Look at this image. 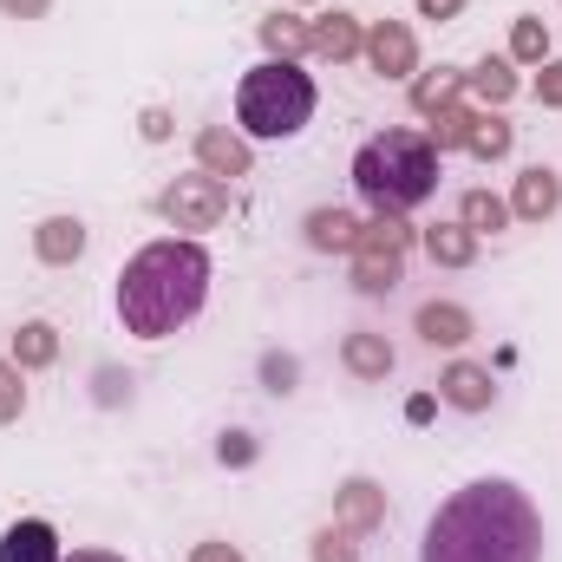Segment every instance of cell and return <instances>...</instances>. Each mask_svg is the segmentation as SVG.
I'll list each match as a JSON object with an SVG mask.
<instances>
[{
    "label": "cell",
    "mask_w": 562,
    "mask_h": 562,
    "mask_svg": "<svg viewBox=\"0 0 562 562\" xmlns=\"http://www.w3.org/2000/svg\"><path fill=\"white\" fill-rule=\"evenodd\" d=\"M458 223L484 243V236H497V229L510 223V203H504L497 190H464V196H458Z\"/></svg>",
    "instance_id": "cb8c5ba5"
},
{
    "label": "cell",
    "mask_w": 562,
    "mask_h": 562,
    "mask_svg": "<svg viewBox=\"0 0 562 562\" xmlns=\"http://www.w3.org/2000/svg\"><path fill=\"white\" fill-rule=\"evenodd\" d=\"M400 281H406V249H393V243H380V236L360 229V249H353V288H360V294H393Z\"/></svg>",
    "instance_id": "30bf717a"
},
{
    "label": "cell",
    "mask_w": 562,
    "mask_h": 562,
    "mask_svg": "<svg viewBox=\"0 0 562 562\" xmlns=\"http://www.w3.org/2000/svg\"><path fill=\"white\" fill-rule=\"evenodd\" d=\"M464 7H471V0H419V20H438V26H445V20H458Z\"/></svg>",
    "instance_id": "d590c367"
},
{
    "label": "cell",
    "mask_w": 562,
    "mask_h": 562,
    "mask_svg": "<svg viewBox=\"0 0 562 562\" xmlns=\"http://www.w3.org/2000/svg\"><path fill=\"white\" fill-rule=\"evenodd\" d=\"M353 190L373 203V216H406L438 196V150L425 132H380L353 150Z\"/></svg>",
    "instance_id": "3957f363"
},
{
    "label": "cell",
    "mask_w": 562,
    "mask_h": 562,
    "mask_svg": "<svg viewBox=\"0 0 562 562\" xmlns=\"http://www.w3.org/2000/svg\"><path fill=\"white\" fill-rule=\"evenodd\" d=\"M157 216H164L170 229H183V236H203V229H216V223L229 216V183L210 177V170L177 177V183L157 190Z\"/></svg>",
    "instance_id": "5b68a950"
},
{
    "label": "cell",
    "mask_w": 562,
    "mask_h": 562,
    "mask_svg": "<svg viewBox=\"0 0 562 562\" xmlns=\"http://www.w3.org/2000/svg\"><path fill=\"white\" fill-rule=\"evenodd\" d=\"M464 92H471L477 112H504L517 99V66L510 59H477V66H464Z\"/></svg>",
    "instance_id": "2e32d148"
},
{
    "label": "cell",
    "mask_w": 562,
    "mask_h": 562,
    "mask_svg": "<svg viewBox=\"0 0 562 562\" xmlns=\"http://www.w3.org/2000/svg\"><path fill=\"white\" fill-rule=\"evenodd\" d=\"M334 524L353 530V537H373V530L386 524V491H380L373 477H347V484L334 491Z\"/></svg>",
    "instance_id": "7c38bea8"
},
{
    "label": "cell",
    "mask_w": 562,
    "mask_h": 562,
    "mask_svg": "<svg viewBox=\"0 0 562 562\" xmlns=\"http://www.w3.org/2000/svg\"><path fill=\"white\" fill-rule=\"evenodd\" d=\"M360 59H367L380 79H413V72H419V33H413L406 20H373Z\"/></svg>",
    "instance_id": "8992f818"
},
{
    "label": "cell",
    "mask_w": 562,
    "mask_h": 562,
    "mask_svg": "<svg viewBox=\"0 0 562 562\" xmlns=\"http://www.w3.org/2000/svg\"><path fill=\"white\" fill-rule=\"evenodd\" d=\"M419 562H543V517L510 477H477L431 510Z\"/></svg>",
    "instance_id": "6da1fadb"
},
{
    "label": "cell",
    "mask_w": 562,
    "mask_h": 562,
    "mask_svg": "<svg viewBox=\"0 0 562 562\" xmlns=\"http://www.w3.org/2000/svg\"><path fill=\"white\" fill-rule=\"evenodd\" d=\"M307 562H360V537H353V530H340V524H327V530H314Z\"/></svg>",
    "instance_id": "4316f807"
},
{
    "label": "cell",
    "mask_w": 562,
    "mask_h": 562,
    "mask_svg": "<svg viewBox=\"0 0 562 562\" xmlns=\"http://www.w3.org/2000/svg\"><path fill=\"white\" fill-rule=\"evenodd\" d=\"M543 59H550V26L537 13H517V26H510V66H543Z\"/></svg>",
    "instance_id": "484cf974"
},
{
    "label": "cell",
    "mask_w": 562,
    "mask_h": 562,
    "mask_svg": "<svg viewBox=\"0 0 562 562\" xmlns=\"http://www.w3.org/2000/svg\"><path fill=\"white\" fill-rule=\"evenodd\" d=\"M59 530L46 524V517H20V524H7V537H0V562H59Z\"/></svg>",
    "instance_id": "9a60e30c"
},
{
    "label": "cell",
    "mask_w": 562,
    "mask_h": 562,
    "mask_svg": "<svg viewBox=\"0 0 562 562\" xmlns=\"http://www.w3.org/2000/svg\"><path fill=\"white\" fill-rule=\"evenodd\" d=\"M438 400H445L451 413H491V406H497V380H491V367H477V360H451V367L438 373Z\"/></svg>",
    "instance_id": "ba28073f"
},
{
    "label": "cell",
    "mask_w": 562,
    "mask_h": 562,
    "mask_svg": "<svg viewBox=\"0 0 562 562\" xmlns=\"http://www.w3.org/2000/svg\"><path fill=\"white\" fill-rule=\"evenodd\" d=\"M360 229H367V216H353V210H340V203H321V210H307V223H301V236H307L314 256H353V249H360Z\"/></svg>",
    "instance_id": "52a82bcc"
},
{
    "label": "cell",
    "mask_w": 562,
    "mask_h": 562,
    "mask_svg": "<svg viewBox=\"0 0 562 562\" xmlns=\"http://www.w3.org/2000/svg\"><path fill=\"white\" fill-rule=\"evenodd\" d=\"M294 380H301V360L294 353H262V386L269 393H294Z\"/></svg>",
    "instance_id": "f546056e"
},
{
    "label": "cell",
    "mask_w": 562,
    "mask_h": 562,
    "mask_svg": "<svg viewBox=\"0 0 562 562\" xmlns=\"http://www.w3.org/2000/svg\"><path fill=\"white\" fill-rule=\"evenodd\" d=\"M0 13H7V20H46L53 0H0Z\"/></svg>",
    "instance_id": "e575fe53"
},
{
    "label": "cell",
    "mask_w": 562,
    "mask_h": 562,
    "mask_svg": "<svg viewBox=\"0 0 562 562\" xmlns=\"http://www.w3.org/2000/svg\"><path fill=\"white\" fill-rule=\"evenodd\" d=\"M471 119H477V105H471V99H458V105L431 112V125H425L431 150H438V157H445V150H464V138H471Z\"/></svg>",
    "instance_id": "d4e9b609"
},
{
    "label": "cell",
    "mask_w": 562,
    "mask_h": 562,
    "mask_svg": "<svg viewBox=\"0 0 562 562\" xmlns=\"http://www.w3.org/2000/svg\"><path fill=\"white\" fill-rule=\"evenodd\" d=\"M530 92H537L543 112H562V59H543V66H537V86H530Z\"/></svg>",
    "instance_id": "4dcf8cb0"
},
{
    "label": "cell",
    "mask_w": 562,
    "mask_h": 562,
    "mask_svg": "<svg viewBox=\"0 0 562 562\" xmlns=\"http://www.w3.org/2000/svg\"><path fill=\"white\" fill-rule=\"evenodd\" d=\"M26 413V373L13 360H0V425H13Z\"/></svg>",
    "instance_id": "f1b7e54d"
},
{
    "label": "cell",
    "mask_w": 562,
    "mask_h": 562,
    "mask_svg": "<svg viewBox=\"0 0 562 562\" xmlns=\"http://www.w3.org/2000/svg\"><path fill=\"white\" fill-rule=\"evenodd\" d=\"M340 367H347L353 380L380 386V380L393 373V340H386V334H367V327H360V334H347V340H340Z\"/></svg>",
    "instance_id": "ac0fdd59"
},
{
    "label": "cell",
    "mask_w": 562,
    "mask_h": 562,
    "mask_svg": "<svg viewBox=\"0 0 562 562\" xmlns=\"http://www.w3.org/2000/svg\"><path fill=\"white\" fill-rule=\"evenodd\" d=\"M419 243L438 269H471V262H477V236H471L464 223H431Z\"/></svg>",
    "instance_id": "7402d4cb"
},
{
    "label": "cell",
    "mask_w": 562,
    "mask_h": 562,
    "mask_svg": "<svg viewBox=\"0 0 562 562\" xmlns=\"http://www.w3.org/2000/svg\"><path fill=\"white\" fill-rule=\"evenodd\" d=\"M314 105H321V92L301 72V59H262L236 86V125H243V138H262V144L301 138Z\"/></svg>",
    "instance_id": "277c9868"
},
{
    "label": "cell",
    "mask_w": 562,
    "mask_h": 562,
    "mask_svg": "<svg viewBox=\"0 0 562 562\" xmlns=\"http://www.w3.org/2000/svg\"><path fill=\"white\" fill-rule=\"evenodd\" d=\"M33 256H40L46 269H72V262L86 256V223H79V216H46V223L33 229Z\"/></svg>",
    "instance_id": "e0dca14e"
},
{
    "label": "cell",
    "mask_w": 562,
    "mask_h": 562,
    "mask_svg": "<svg viewBox=\"0 0 562 562\" xmlns=\"http://www.w3.org/2000/svg\"><path fill=\"white\" fill-rule=\"evenodd\" d=\"M294 7H314V0H294Z\"/></svg>",
    "instance_id": "74e56055"
},
{
    "label": "cell",
    "mask_w": 562,
    "mask_h": 562,
    "mask_svg": "<svg viewBox=\"0 0 562 562\" xmlns=\"http://www.w3.org/2000/svg\"><path fill=\"white\" fill-rule=\"evenodd\" d=\"M190 562H249V557H243L236 543H223V537H210V543H196V550H190Z\"/></svg>",
    "instance_id": "836d02e7"
},
{
    "label": "cell",
    "mask_w": 562,
    "mask_h": 562,
    "mask_svg": "<svg viewBox=\"0 0 562 562\" xmlns=\"http://www.w3.org/2000/svg\"><path fill=\"white\" fill-rule=\"evenodd\" d=\"M138 132H144V144H164L177 125H170V112L164 105H144V119H138Z\"/></svg>",
    "instance_id": "d6a6232c"
},
{
    "label": "cell",
    "mask_w": 562,
    "mask_h": 562,
    "mask_svg": "<svg viewBox=\"0 0 562 562\" xmlns=\"http://www.w3.org/2000/svg\"><path fill=\"white\" fill-rule=\"evenodd\" d=\"M210 301V249L196 236H157L119 276V321L138 340H170Z\"/></svg>",
    "instance_id": "7a4b0ae2"
},
{
    "label": "cell",
    "mask_w": 562,
    "mask_h": 562,
    "mask_svg": "<svg viewBox=\"0 0 562 562\" xmlns=\"http://www.w3.org/2000/svg\"><path fill=\"white\" fill-rule=\"evenodd\" d=\"M7 360H13L20 373L53 367V360H59V327H53V321H20V327H13V347H7Z\"/></svg>",
    "instance_id": "d6986e66"
},
{
    "label": "cell",
    "mask_w": 562,
    "mask_h": 562,
    "mask_svg": "<svg viewBox=\"0 0 562 562\" xmlns=\"http://www.w3.org/2000/svg\"><path fill=\"white\" fill-rule=\"evenodd\" d=\"M367 236H380V243H393V249H413V223H406V216H373Z\"/></svg>",
    "instance_id": "1f68e13d"
},
{
    "label": "cell",
    "mask_w": 562,
    "mask_h": 562,
    "mask_svg": "<svg viewBox=\"0 0 562 562\" xmlns=\"http://www.w3.org/2000/svg\"><path fill=\"white\" fill-rule=\"evenodd\" d=\"M256 33H262V53H269V59H307V53H314L307 20H301V13H288V7H276Z\"/></svg>",
    "instance_id": "44dd1931"
},
{
    "label": "cell",
    "mask_w": 562,
    "mask_h": 562,
    "mask_svg": "<svg viewBox=\"0 0 562 562\" xmlns=\"http://www.w3.org/2000/svg\"><path fill=\"white\" fill-rule=\"evenodd\" d=\"M307 33H314V53H307V59L347 66V59L367 53V26H360V13H321V20H307Z\"/></svg>",
    "instance_id": "4fadbf2b"
},
{
    "label": "cell",
    "mask_w": 562,
    "mask_h": 562,
    "mask_svg": "<svg viewBox=\"0 0 562 562\" xmlns=\"http://www.w3.org/2000/svg\"><path fill=\"white\" fill-rule=\"evenodd\" d=\"M419 340L425 347H445V353H458L471 334H477V321H471V307H458V301H425L419 307Z\"/></svg>",
    "instance_id": "5bb4252c"
},
{
    "label": "cell",
    "mask_w": 562,
    "mask_h": 562,
    "mask_svg": "<svg viewBox=\"0 0 562 562\" xmlns=\"http://www.w3.org/2000/svg\"><path fill=\"white\" fill-rule=\"evenodd\" d=\"M196 170H210V177H249L256 170V150H249V138L243 132H229V125H203L196 132Z\"/></svg>",
    "instance_id": "9c48e42d"
},
{
    "label": "cell",
    "mask_w": 562,
    "mask_h": 562,
    "mask_svg": "<svg viewBox=\"0 0 562 562\" xmlns=\"http://www.w3.org/2000/svg\"><path fill=\"white\" fill-rule=\"evenodd\" d=\"M504 203H510L517 223H550L562 210V177L550 164H530V170H517V190H510Z\"/></svg>",
    "instance_id": "8fae6325"
},
{
    "label": "cell",
    "mask_w": 562,
    "mask_h": 562,
    "mask_svg": "<svg viewBox=\"0 0 562 562\" xmlns=\"http://www.w3.org/2000/svg\"><path fill=\"white\" fill-rule=\"evenodd\" d=\"M59 562H132V557H119V550H72V557H59Z\"/></svg>",
    "instance_id": "8d00e7d4"
},
{
    "label": "cell",
    "mask_w": 562,
    "mask_h": 562,
    "mask_svg": "<svg viewBox=\"0 0 562 562\" xmlns=\"http://www.w3.org/2000/svg\"><path fill=\"white\" fill-rule=\"evenodd\" d=\"M464 150H471L477 164H504V157L517 150V125H510L504 112H477V119H471V138H464Z\"/></svg>",
    "instance_id": "603a6c76"
},
{
    "label": "cell",
    "mask_w": 562,
    "mask_h": 562,
    "mask_svg": "<svg viewBox=\"0 0 562 562\" xmlns=\"http://www.w3.org/2000/svg\"><path fill=\"white\" fill-rule=\"evenodd\" d=\"M256 458H262L256 431H223V438H216V464H229V471H249Z\"/></svg>",
    "instance_id": "83f0119b"
},
{
    "label": "cell",
    "mask_w": 562,
    "mask_h": 562,
    "mask_svg": "<svg viewBox=\"0 0 562 562\" xmlns=\"http://www.w3.org/2000/svg\"><path fill=\"white\" fill-rule=\"evenodd\" d=\"M458 99H464V66H425V72H413V112L419 119L458 105Z\"/></svg>",
    "instance_id": "ffe728a7"
}]
</instances>
